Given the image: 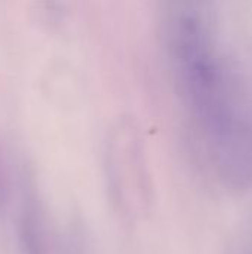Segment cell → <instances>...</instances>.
I'll return each instance as SVG.
<instances>
[{"instance_id": "7a4b0ae2", "label": "cell", "mask_w": 252, "mask_h": 254, "mask_svg": "<svg viewBox=\"0 0 252 254\" xmlns=\"http://www.w3.org/2000/svg\"><path fill=\"white\" fill-rule=\"evenodd\" d=\"M104 177L107 196L120 217L135 222L151 208V174L143 141L131 122L116 125L107 138Z\"/></svg>"}, {"instance_id": "6da1fadb", "label": "cell", "mask_w": 252, "mask_h": 254, "mask_svg": "<svg viewBox=\"0 0 252 254\" xmlns=\"http://www.w3.org/2000/svg\"><path fill=\"white\" fill-rule=\"evenodd\" d=\"M168 45L206 149L248 125L235 106L230 82L199 0H175L171 4Z\"/></svg>"}]
</instances>
